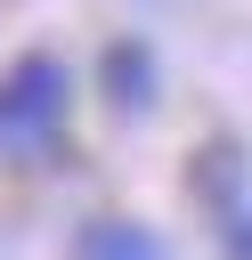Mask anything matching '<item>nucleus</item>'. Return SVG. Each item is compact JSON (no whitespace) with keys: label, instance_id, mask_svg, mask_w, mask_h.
<instances>
[{"label":"nucleus","instance_id":"3","mask_svg":"<svg viewBox=\"0 0 252 260\" xmlns=\"http://www.w3.org/2000/svg\"><path fill=\"white\" fill-rule=\"evenodd\" d=\"M98 73H106V106L114 114H146L154 106V49L146 41H114Z\"/></svg>","mask_w":252,"mask_h":260},{"label":"nucleus","instance_id":"4","mask_svg":"<svg viewBox=\"0 0 252 260\" xmlns=\"http://www.w3.org/2000/svg\"><path fill=\"white\" fill-rule=\"evenodd\" d=\"M244 179H252V162H244V146H236V138H211V146L195 154V195H203L219 219L244 203Z\"/></svg>","mask_w":252,"mask_h":260},{"label":"nucleus","instance_id":"2","mask_svg":"<svg viewBox=\"0 0 252 260\" xmlns=\"http://www.w3.org/2000/svg\"><path fill=\"white\" fill-rule=\"evenodd\" d=\"M73 260H171V244H163L146 219L106 211V219H81V228H73Z\"/></svg>","mask_w":252,"mask_h":260},{"label":"nucleus","instance_id":"5","mask_svg":"<svg viewBox=\"0 0 252 260\" xmlns=\"http://www.w3.org/2000/svg\"><path fill=\"white\" fill-rule=\"evenodd\" d=\"M219 244H228V260H252V203H236L219 219Z\"/></svg>","mask_w":252,"mask_h":260},{"label":"nucleus","instance_id":"1","mask_svg":"<svg viewBox=\"0 0 252 260\" xmlns=\"http://www.w3.org/2000/svg\"><path fill=\"white\" fill-rule=\"evenodd\" d=\"M65 114H73L65 65H57L49 49L16 57V65L0 73V162H41V154H57Z\"/></svg>","mask_w":252,"mask_h":260}]
</instances>
